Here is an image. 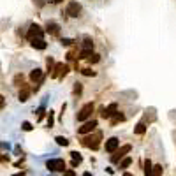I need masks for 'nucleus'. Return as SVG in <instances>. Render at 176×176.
<instances>
[{
  "mask_svg": "<svg viewBox=\"0 0 176 176\" xmlns=\"http://www.w3.org/2000/svg\"><path fill=\"white\" fill-rule=\"evenodd\" d=\"M100 141H102V132H95V134H85V138L81 139V144L83 146H86V148H90V150H97L99 148V144H100Z\"/></svg>",
  "mask_w": 176,
  "mask_h": 176,
  "instance_id": "1",
  "label": "nucleus"
},
{
  "mask_svg": "<svg viewBox=\"0 0 176 176\" xmlns=\"http://www.w3.org/2000/svg\"><path fill=\"white\" fill-rule=\"evenodd\" d=\"M46 167L51 173H64L65 171V160L64 159H51L46 162Z\"/></svg>",
  "mask_w": 176,
  "mask_h": 176,
  "instance_id": "2",
  "label": "nucleus"
},
{
  "mask_svg": "<svg viewBox=\"0 0 176 176\" xmlns=\"http://www.w3.org/2000/svg\"><path fill=\"white\" fill-rule=\"evenodd\" d=\"M130 150H132V144H123V146H120V148L113 153L111 162H113V164H118L123 157H127V153H130Z\"/></svg>",
  "mask_w": 176,
  "mask_h": 176,
  "instance_id": "3",
  "label": "nucleus"
},
{
  "mask_svg": "<svg viewBox=\"0 0 176 176\" xmlns=\"http://www.w3.org/2000/svg\"><path fill=\"white\" fill-rule=\"evenodd\" d=\"M94 109H95V106L92 104V102H88V104H85L79 109V113H77V121H86L90 116H92V113H94Z\"/></svg>",
  "mask_w": 176,
  "mask_h": 176,
  "instance_id": "4",
  "label": "nucleus"
},
{
  "mask_svg": "<svg viewBox=\"0 0 176 176\" xmlns=\"http://www.w3.org/2000/svg\"><path fill=\"white\" fill-rule=\"evenodd\" d=\"M42 35H44L42 28L39 27L37 23H32L30 28H28V32H27V37L30 39V41H33V39H42Z\"/></svg>",
  "mask_w": 176,
  "mask_h": 176,
  "instance_id": "5",
  "label": "nucleus"
},
{
  "mask_svg": "<svg viewBox=\"0 0 176 176\" xmlns=\"http://www.w3.org/2000/svg\"><path fill=\"white\" fill-rule=\"evenodd\" d=\"M95 127H97V120H88L85 121L79 129H77V134L79 136H85V134H90V132L95 130Z\"/></svg>",
  "mask_w": 176,
  "mask_h": 176,
  "instance_id": "6",
  "label": "nucleus"
},
{
  "mask_svg": "<svg viewBox=\"0 0 176 176\" xmlns=\"http://www.w3.org/2000/svg\"><path fill=\"white\" fill-rule=\"evenodd\" d=\"M79 12H81V4H77V2H69V4H67V9H65L67 16L77 18L79 16Z\"/></svg>",
  "mask_w": 176,
  "mask_h": 176,
  "instance_id": "7",
  "label": "nucleus"
},
{
  "mask_svg": "<svg viewBox=\"0 0 176 176\" xmlns=\"http://www.w3.org/2000/svg\"><path fill=\"white\" fill-rule=\"evenodd\" d=\"M118 148H120V139L118 138H109L104 144V150L108 152V153H115Z\"/></svg>",
  "mask_w": 176,
  "mask_h": 176,
  "instance_id": "8",
  "label": "nucleus"
},
{
  "mask_svg": "<svg viewBox=\"0 0 176 176\" xmlns=\"http://www.w3.org/2000/svg\"><path fill=\"white\" fill-rule=\"evenodd\" d=\"M115 113H118V104H116V102H111L108 108H102V113H100V116H102L104 120H109V118L115 115Z\"/></svg>",
  "mask_w": 176,
  "mask_h": 176,
  "instance_id": "9",
  "label": "nucleus"
},
{
  "mask_svg": "<svg viewBox=\"0 0 176 176\" xmlns=\"http://www.w3.org/2000/svg\"><path fill=\"white\" fill-rule=\"evenodd\" d=\"M30 94H32V88L27 86V85H23V86L20 88V94H18V99H20V102H27L28 97H30Z\"/></svg>",
  "mask_w": 176,
  "mask_h": 176,
  "instance_id": "10",
  "label": "nucleus"
},
{
  "mask_svg": "<svg viewBox=\"0 0 176 176\" xmlns=\"http://www.w3.org/2000/svg\"><path fill=\"white\" fill-rule=\"evenodd\" d=\"M46 32L51 33V35H58L60 33V25L55 21H48V25H46Z\"/></svg>",
  "mask_w": 176,
  "mask_h": 176,
  "instance_id": "11",
  "label": "nucleus"
},
{
  "mask_svg": "<svg viewBox=\"0 0 176 176\" xmlns=\"http://www.w3.org/2000/svg\"><path fill=\"white\" fill-rule=\"evenodd\" d=\"M30 81L32 83H42V71L41 69H33L32 72H30Z\"/></svg>",
  "mask_w": 176,
  "mask_h": 176,
  "instance_id": "12",
  "label": "nucleus"
},
{
  "mask_svg": "<svg viewBox=\"0 0 176 176\" xmlns=\"http://www.w3.org/2000/svg\"><path fill=\"white\" fill-rule=\"evenodd\" d=\"M109 121H111V125H118V123H121V121H125V115L123 113H115V115L109 118Z\"/></svg>",
  "mask_w": 176,
  "mask_h": 176,
  "instance_id": "13",
  "label": "nucleus"
},
{
  "mask_svg": "<svg viewBox=\"0 0 176 176\" xmlns=\"http://www.w3.org/2000/svg\"><path fill=\"white\" fill-rule=\"evenodd\" d=\"M32 48L33 50H46L48 48V42L44 39H33L32 41Z\"/></svg>",
  "mask_w": 176,
  "mask_h": 176,
  "instance_id": "14",
  "label": "nucleus"
},
{
  "mask_svg": "<svg viewBox=\"0 0 176 176\" xmlns=\"http://www.w3.org/2000/svg\"><path fill=\"white\" fill-rule=\"evenodd\" d=\"M152 171H153V164L150 159H146L144 160V176H152Z\"/></svg>",
  "mask_w": 176,
  "mask_h": 176,
  "instance_id": "15",
  "label": "nucleus"
},
{
  "mask_svg": "<svg viewBox=\"0 0 176 176\" xmlns=\"http://www.w3.org/2000/svg\"><path fill=\"white\" fill-rule=\"evenodd\" d=\"M62 71H64V64H56L55 69H53V72H51V77H60Z\"/></svg>",
  "mask_w": 176,
  "mask_h": 176,
  "instance_id": "16",
  "label": "nucleus"
},
{
  "mask_svg": "<svg viewBox=\"0 0 176 176\" xmlns=\"http://www.w3.org/2000/svg\"><path fill=\"white\" fill-rule=\"evenodd\" d=\"M83 50H92L94 51V41H92L90 37L83 39Z\"/></svg>",
  "mask_w": 176,
  "mask_h": 176,
  "instance_id": "17",
  "label": "nucleus"
},
{
  "mask_svg": "<svg viewBox=\"0 0 176 176\" xmlns=\"http://www.w3.org/2000/svg\"><path fill=\"white\" fill-rule=\"evenodd\" d=\"M134 132L139 134V136H143L144 132H146V125H144V121H139L138 125H136V129H134Z\"/></svg>",
  "mask_w": 176,
  "mask_h": 176,
  "instance_id": "18",
  "label": "nucleus"
},
{
  "mask_svg": "<svg viewBox=\"0 0 176 176\" xmlns=\"http://www.w3.org/2000/svg\"><path fill=\"white\" fill-rule=\"evenodd\" d=\"M130 164H132V159H130V157H123V159H121V162H118L120 169H127Z\"/></svg>",
  "mask_w": 176,
  "mask_h": 176,
  "instance_id": "19",
  "label": "nucleus"
},
{
  "mask_svg": "<svg viewBox=\"0 0 176 176\" xmlns=\"http://www.w3.org/2000/svg\"><path fill=\"white\" fill-rule=\"evenodd\" d=\"M55 141H56V144H58V146H69V139L64 138V136H56Z\"/></svg>",
  "mask_w": 176,
  "mask_h": 176,
  "instance_id": "20",
  "label": "nucleus"
},
{
  "mask_svg": "<svg viewBox=\"0 0 176 176\" xmlns=\"http://www.w3.org/2000/svg\"><path fill=\"white\" fill-rule=\"evenodd\" d=\"M92 55V50H81L79 56H77V60H88V56Z\"/></svg>",
  "mask_w": 176,
  "mask_h": 176,
  "instance_id": "21",
  "label": "nucleus"
},
{
  "mask_svg": "<svg viewBox=\"0 0 176 176\" xmlns=\"http://www.w3.org/2000/svg\"><path fill=\"white\" fill-rule=\"evenodd\" d=\"M97 62H100V55H99V53H92V55L88 56V64H97Z\"/></svg>",
  "mask_w": 176,
  "mask_h": 176,
  "instance_id": "22",
  "label": "nucleus"
},
{
  "mask_svg": "<svg viewBox=\"0 0 176 176\" xmlns=\"http://www.w3.org/2000/svg\"><path fill=\"white\" fill-rule=\"evenodd\" d=\"M55 65H56V64H55V60H53V58H51V56H50V58L46 60V69H48V72H53V69H55Z\"/></svg>",
  "mask_w": 176,
  "mask_h": 176,
  "instance_id": "23",
  "label": "nucleus"
},
{
  "mask_svg": "<svg viewBox=\"0 0 176 176\" xmlns=\"http://www.w3.org/2000/svg\"><path fill=\"white\" fill-rule=\"evenodd\" d=\"M79 72H81L83 76H88V77H90V76H95V74H97V72H95V71H92L90 67H85V69H81Z\"/></svg>",
  "mask_w": 176,
  "mask_h": 176,
  "instance_id": "24",
  "label": "nucleus"
},
{
  "mask_svg": "<svg viewBox=\"0 0 176 176\" xmlns=\"http://www.w3.org/2000/svg\"><path fill=\"white\" fill-rule=\"evenodd\" d=\"M14 85L20 86V88L23 86V74H16V76H14Z\"/></svg>",
  "mask_w": 176,
  "mask_h": 176,
  "instance_id": "25",
  "label": "nucleus"
},
{
  "mask_svg": "<svg viewBox=\"0 0 176 176\" xmlns=\"http://www.w3.org/2000/svg\"><path fill=\"white\" fill-rule=\"evenodd\" d=\"M152 176H162V165H153Z\"/></svg>",
  "mask_w": 176,
  "mask_h": 176,
  "instance_id": "26",
  "label": "nucleus"
},
{
  "mask_svg": "<svg viewBox=\"0 0 176 176\" xmlns=\"http://www.w3.org/2000/svg\"><path fill=\"white\" fill-rule=\"evenodd\" d=\"M71 157H72V160H74V162H77V164H81V155L77 153V152H71Z\"/></svg>",
  "mask_w": 176,
  "mask_h": 176,
  "instance_id": "27",
  "label": "nucleus"
},
{
  "mask_svg": "<svg viewBox=\"0 0 176 176\" xmlns=\"http://www.w3.org/2000/svg\"><path fill=\"white\" fill-rule=\"evenodd\" d=\"M53 123H55V115H53V111H50L48 113V127H53Z\"/></svg>",
  "mask_w": 176,
  "mask_h": 176,
  "instance_id": "28",
  "label": "nucleus"
},
{
  "mask_svg": "<svg viewBox=\"0 0 176 176\" xmlns=\"http://www.w3.org/2000/svg\"><path fill=\"white\" fill-rule=\"evenodd\" d=\"M81 92H83V85H81V83H74V94L79 95Z\"/></svg>",
  "mask_w": 176,
  "mask_h": 176,
  "instance_id": "29",
  "label": "nucleus"
},
{
  "mask_svg": "<svg viewBox=\"0 0 176 176\" xmlns=\"http://www.w3.org/2000/svg\"><path fill=\"white\" fill-rule=\"evenodd\" d=\"M21 129H23V130H32V123H30V121H23V123H21Z\"/></svg>",
  "mask_w": 176,
  "mask_h": 176,
  "instance_id": "30",
  "label": "nucleus"
},
{
  "mask_svg": "<svg viewBox=\"0 0 176 176\" xmlns=\"http://www.w3.org/2000/svg\"><path fill=\"white\" fill-rule=\"evenodd\" d=\"M60 42H62V46H71L74 41L72 39H67V37H64V39H60Z\"/></svg>",
  "mask_w": 176,
  "mask_h": 176,
  "instance_id": "31",
  "label": "nucleus"
},
{
  "mask_svg": "<svg viewBox=\"0 0 176 176\" xmlns=\"http://www.w3.org/2000/svg\"><path fill=\"white\" fill-rule=\"evenodd\" d=\"M64 176H76V171L74 169H65L64 171Z\"/></svg>",
  "mask_w": 176,
  "mask_h": 176,
  "instance_id": "32",
  "label": "nucleus"
},
{
  "mask_svg": "<svg viewBox=\"0 0 176 176\" xmlns=\"http://www.w3.org/2000/svg\"><path fill=\"white\" fill-rule=\"evenodd\" d=\"M0 162H9V155L0 153Z\"/></svg>",
  "mask_w": 176,
  "mask_h": 176,
  "instance_id": "33",
  "label": "nucleus"
},
{
  "mask_svg": "<svg viewBox=\"0 0 176 176\" xmlns=\"http://www.w3.org/2000/svg\"><path fill=\"white\" fill-rule=\"evenodd\" d=\"M74 58H76V53H74V51L67 53V60H74Z\"/></svg>",
  "mask_w": 176,
  "mask_h": 176,
  "instance_id": "34",
  "label": "nucleus"
},
{
  "mask_svg": "<svg viewBox=\"0 0 176 176\" xmlns=\"http://www.w3.org/2000/svg\"><path fill=\"white\" fill-rule=\"evenodd\" d=\"M4 104H6V99H4V95H0V109L4 108Z\"/></svg>",
  "mask_w": 176,
  "mask_h": 176,
  "instance_id": "35",
  "label": "nucleus"
},
{
  "mask_svg": "<svg viewBox=\"0 0 176 176\" xmlns=\"http://www.w3.org/2000/svg\"><path fill=\"white\" fill-rule=\"evenodd\" d=\"M53 4H60V2H64V0H51Z\"/></svg>",
  "mask_w": 176,
  "mask_h": 176,
  "instance_id": "36",
  "label": "nucleus"
},
{
  "mask_svg": "<svg viewBox=\"0 0 176 176\" xmlns=\"http://www.w3.org/2000/svg\"><path fill=\"white\" fill-rule=\"evenodd\" d=\"M123 176H134V174H130V173H125V174H123Z\"/></svg>",
  "mask_w": 176,
  "mask_h": 176,
  "instance_id": "37",
  "label": "nucleus"
},
{
  "mask_svg": "<svg viewBox=\"0 0 176 176\" xmlns=\"http://www.w3.org/2000/svg\"><path fill=\"white\" fill-rule=\"evenodd\" d=\"M85 176H92V174H90V173H85Z\"/></svg>",
  "mask_w": 176,
  "mask_h": 176,
  "instance_id": "38",
  "label": "nucleus"
}]
</instances>
